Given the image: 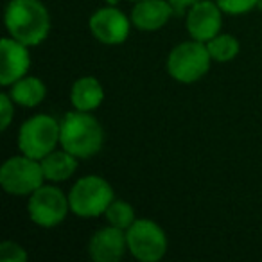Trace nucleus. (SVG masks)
<instances>
[{"instance_id":"obj_1","label":"nucleus","mask_w":262,"mask_h":262,"mask_svg":"<svg viewBox=\"0 0 262 262\" xmlns=\"http://www.w3.org/2000/svg\"><path fill=\"white\" fill-rule=\"evenodd\" d=\"M4 24L9 36L27 47H36L51 33V15L41 0H11L6 8Z\"/></svg>"},{"instance_id":"obj_2","label":"nucleus","mask_w":262,"mask_h":262,"mask_svg":"<svg viewBox=\"0 0 262 262\" xmlns=\"http://www.w3.org/2000/svg\"><path fill=\"white\" fill-rule=\"evenodd\" d=\"M59 146L76 158H92L102 149L104 131L90 112H69L61 119Z\"/></svg>"},{"instance_id":"obj_3","label":"nucleus","mask_w":262,"mask_h":262,"mask_svg":"<svg viewBox=\"0 0 262 262\" xmlns=\"http://www.w3.org/2000/svg\"><path fill=\"white\" fill-rule=\"evenodd\" d=\"M212 56L207 43L190 38L189 41L178 43L167 56V74L174 81L183 84H192L203 79L212 65Z\"/></svg>"},{"instance_id":"obj_4","label":"nucleus","mask_w":262,"mask_h":262,"mask_svg":"<svg viewBox=\"0 0 262 262\" xmlns=\"http://www.w3.org/2000/svg\"><path fill=\"white\" fill-rule=\"evenodd\" d=\"M59 135H61V124L47 113H38L20 126V153L34 160H41L58 147Z\"/></svg>"},{"instance_id":"obj_5","label":"nucleus","mask_w":262,"mask_h":262,"mask_svg":"<svg viewBox=\"0 0 262 262\" xmlns=\"http://www.w3.org/2000/svg\"><path fill=\"white\" fill-rule=\"evenodd\" d=\"M115 200L113 189L101 176H83L69 192L70 212L77 217H99Z\"/></svg>"},{"instance_id":"obj_6","label":"nucleus","mask_w":262,"mask_h":262,"mask_svg":"<svg viewBox=\"0 0 262 262\" xmlns=\"http://www.w3.org/2000/svg\"><path fill=\"white\" fill-rule=\"evenodd\" d=\"M43 180L40 160L26 155L8 158L0 167V185L11 196H31L43 185Z\"/></svg>"},{"instance_id":"obj_7","label":"nucleus","mask_w":262,"mask_h":262,"mask_svg":"<svg viewBox=\"0 0 262 262\" xmlns=\"http://www.w3.org/2000/svg\"><path fill=\"white\" fill-rule=\"evenodd\" d=\"M127 251L140 262H158L167 253V235L153 219H137L126 230Z\"/></svg>"},{"instance_id":"obj_8","label":"nucleus","mask_w":262,"mask_h":262,"mask_svg":"<svg viewBox=\"0 0 262 262\" xmlns=\"http://www.w3.org/2000/svg\"><path fill=\"white\" fill-rule=\"evenodd\" d=\"M69 212V196L54 185H41L29 196L27 214L31 221L41 228H54L61 225Z\"/></svg>"},{"instance_id":"obj_9","label":"nucleus","mask_w":262,"mask_h":262,"mask_svg":"<svg viewBox=\"0 0 262 262\" xmlns=\"http://www.w3.org/2000/svg\"><path fill=\"white\" fill-rule=\"evenodd\" d=\"M131 18H127L117 6L101 8L90 16L88 27L92 36L104 45H120L129 36Z\"/></svg>"},{"instance_id":"obj_10","label":"nucleus","mask_w":262,"mask_h":262,"mask_svg":"<svg viewBox=\"0 0 262 262\" xmlns=\"http://www.w3.org/2000/svg\"><path fill=\"white\" fill-rule=\"evenodd\" d=\"M185 27L192 40L203 41V43L217 36L223 27V11L217 2L200 0L194 6H190L187 11Z\"/></svg>"},{"instance_id":"obj_11","label":"nucleus","mask_w":262,"mask_h":262,"mask_svg":"<svg viewBox=\"0 0 262 262\" xmlns=\"http://www.w3.org/2000/svg\"><path fill=\"white\" fill-rule=\"evenodd\" d=\"M126 251V230L112 225L99 228L88 241V255L94 262H119Z\"/></svg>"},{"instance_id":"obj_12","label":"nucleus","mask_w":262,"mask_h":262,"mask_svg":"<svg viewBox=\"0 0 262 262\" xmlns=\"http://www.w3.org/2000/svg\"><path fill=\"white\" fill-rule=\"evenodd\" d=\"M0 52H2V69H0V84L11 86L20 77L27 76L31 67L29 47L22 41L11 36L2 38L0 41Z\"/></svg>"},{"instance_id":"obj_13","label":"nucleus","mask_w":262,"mask_h":262,"mask_svg":"<svg viewBox=\"0 0 262 262\" xmlns=\"http://www.w3.org/2000/svg\"><path fill=\"white\" fill-rule=\"evenodd\" d=\"M172 9L169 0H140L131 9V24L139 31L153 33L171 20Z\"/></svg>"},{"instance_id":"obj_14","label":"nucleus","mask_w":262,"mask_h":262,"mask_svg":"<svg viewBox=\"0 0 262 262\" xmlns=\"http://www.w3.org/2000/svg\"><path fill=\"white\" fill-rule=\"evenodd\" d=\"M104 101V88L101 81L94 76H83L74 81L70 88V102L74 110L79 112H94Z\"/></svg>"},{"instance_id":"obj_15","label":"nucleus","mask_w":262,"mask_h":262,"mask_svg":"<svg viewBox=\"0 0 262 262\" xmlns=\"http://www.w3.org/2000/svg\"><path fill=\"white\" fill-rule=\"evenodd\" d=\"M77 160L79 158H76L72 153H69L63 147L61 149H54L52 153H49L47 157H43L40 160L45 180L54 183L67 182L77 171Z\"/></svg>"},{"instance_id":"obj_16","label":"nucleus","mask_w":262,"mask_h":262,"mask_svg":"<svg viewBox=\"0 0 262 262\" xmlns=\"http://www.w3.org/2000/svg\"><path fill=\"white\" fill-rule=\"evenodd\" d=\"M8 94L11 95L16 104L24 106V108H34L43 102L45 95H47V86L40 77L24 76L11 84V90Z\"/></svg>"},{"instance_id":"obj_17","label":"nucleus","mask_w":262,"mask_h":262,"mask_svg":"<svg viewBox=\"0 0 262 262\" xmlns=\"http://www.w3.org/2000/svg\"><path fill=\"white\" fill-rule=\"evenodd\" d=\"M208 52H210L212 59L217 63H228L232 59L237 58L241 51L239 40L232 34L219 33L215 38H212L210 41H207Z\"/></svg>"},{"instance_id":"obj_18","label":"nucleus","mask_w":262,"mask_h":262,"mask_svg":"<svg viewBox=\"0 0 262 262\" xmlns=\"http://www.w3.org/2000/svg\"><path fill=\"white\" fill-rule=\"evenodd\" d=\"M104 215H106L108 225L117 226V228H120V230H127L137 221L133 207L124 200H113L112 203H110V207L106 208Z\"/></svg>"},{"instance_id":"obj_19","label":"nucleus","mask_w":262,"mask_h":262,"mask_svg":"<svg viewBox=\"0 0 262 262\" xmlns=\"http://www.w3.org/2000/svg\"><path fill=\"white\" fill-rule=\"evenodd\" d=\"M223 13L226 15H244L257 8V0H215Z\"/></svg>"},{"instance_id":"obj_20","label":"nucleus","mask_w":262,"mask_h":262,"mask_svg":"<svg viewBox=\"0 0 262 262\" xmlns=\"http://www.w3.org/2000/svg\"><path fill=\"white\" fill-rule=\"evenodd\" d=\"M0 260L2 262H26L27 251L15 241H4L0 244Z\"/></svg>"},{"instance_id":"obj_21","label":"nucleus","mask_w":262,"mask_h":262,"mask_svg":"<svg viewBox=\"0 0 262 262\" xmlns=\"http://www.w3.org/2000/svg\"><path fill=\"white\" fill-rule=\"evenodd\" d=\"M15 104L16 102L11 99L9 94H2L0 95V129L6 131L11 124L13 117H15Z\"/></svg>"},{"instance_id":"obj_22","label":"nucleus","mask_w":262,"mask_h":262,"mask_svg":"<svg viewBox=\"0 0 262 262\" xmlns=\"http://www.w3.org/2000/svg\"><path fill=\"white\" fill-rule=\"evenodd\" d=\"M169 2H171L174 9H187L196 4V2H200V0H169Z\"/></svg>"},{"instance_id":"obj_23","label":"nucleus","mask_w":262,"mask_h":262,"mask_svg":"<svg viewBox=\"0 0 262 262\" xmlns=\"http://www.w3.org/2000/svg\"><path fill=\"white\" fill-rule=\"evenodd\" d=\"M104 2H106V6H117L120 0H104Z\"/></svg>"},{"instance_id":"obj_24","label":"nucleus","mask_w":262,"mask_h":262,"mask_svg":"<svg viewBox=\"0 0 262 262\" xmlns=\"http://www.w3.org/2000/svg\"><path fill=\"white\" fill-rule=\"evenodd\" d=\"M257 8H258V9H260V11H262V0H257Z\"/></svg>"},{"instance_id":"obj_25","label":"nucleus","mask_w":262,"mask_h":262,"mask_svg":"<svg viewBox=\"0 0 262 262\" xmlns=\"http://www.w3.org/2000/svg\"><path fill=\"white\" fill-rule=\"evenodd\" d=\"M129 2H140V0H129Z\"/></svg>"}]
</instances>
